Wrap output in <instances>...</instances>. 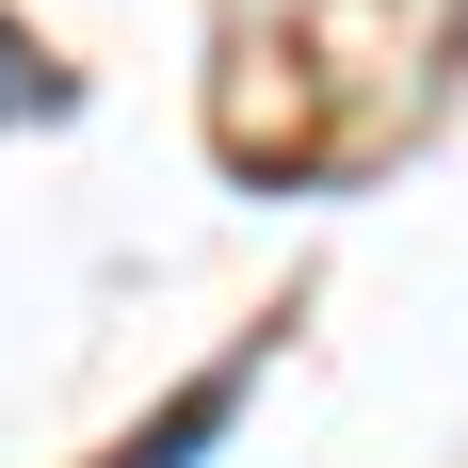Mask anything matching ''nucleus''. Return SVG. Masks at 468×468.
Segmentation results:
<instances>
[{"instance_id": "f257e3e1", "label": "nucleus", "mask_w": 468, "mask_h": 468, "mask_svg": "<svg viewBox=\"0 0 468 468\" xmlns=\"http://www.w3.org/2000/svg\"><path fill=\"white\" fill-rule=\"evenodd\" d=\"M227 420H242V372H194V388H178V404H162V420H145L113 468H194V452H210Z\"/></svg>"}, {"instance_id": "f03ea898", "label": "nucleus", "mask_w": 468, "mask_h": 468, "mask_svg": "<svg viewBox=\"0 0 468 468\" xmlns=\"http://www.w3.org/2000/svg\"><path fill=\"white\" fill-rule=\"evenodd\" d=\"M48 97H65V81H48V48L0 16V113H48Z\"/></svg>"}]
</instances>
